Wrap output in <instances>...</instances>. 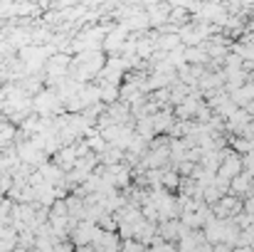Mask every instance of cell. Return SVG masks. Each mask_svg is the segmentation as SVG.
<instances>
[{
  "instance_id": "cell-1",
  "label": "cell",
  "mask_w": 254,
  "mask_h": 252,
  "mask_svg": "<svg viewBox=\"0 0 254 252\" xmlns=\"http://www.w3.org/2000/svg\"><path fill=\"white\" fill-rule=\"evenodd\" d=\"M168 22L173 25V27H178V30H180L185 22H190V10H188V7H178V5H175V7H170Z\"/></svg>"
},
{
  "instance_id": "cell-2",
  "label": "cell",
  "mask_w": 254,
  "mask_h": 252,
  "mask_svg": "<svg viewBox=\"0 0 254 252\" xmlns=\"http://www.w3.org/2000/svg\"><path fill=\"white\" fill-rule=\"evenodd\" d=\"M121 248H124V250H146V245H143L141 240H128V238L121 243Z\"/></svg>"
},
{
  "instance_id": "cell-3",
  "label": "cell",
  "mask_w": 254,
  "mask_h": 252,
  "mask_svg": "<svg viewBox=\"0 0 254 252\" xmlns=\"http://www.w3.org/2000/svg\"><path fill=\"white\" fill-rule=\"evenodd\" d=\"M250 173H252V185H254V168H252V170H250Z\"/></svg>"
}]
</instances>
